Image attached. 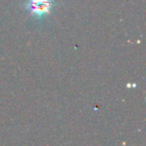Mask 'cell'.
I'll use <instances>...</instances> for the list:
<instances>
[{"instance_id":"1","label":"cell","mask_w":146,"mask_h":146,"mask_svg":"<svg viewBox=\"0 0 146 146\" xmlns=\"http://www.w3.org/2000/svg\"><path fill=\"white\" fill-rule=\"evenodd\" d=\"M50 3L47 0H32L29 8L31 9V12L33 14L43 15L49 11Z\"/></svg>"}]
</instances>
